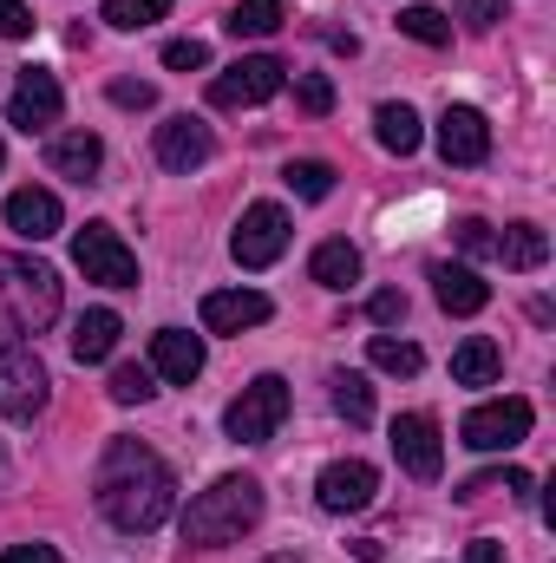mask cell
I'll list each match as a JSON object with an SVG mask.
<instances>
[{
	"label": "cell",
	"mask_w": 556,
	"mask_h": 563,
	"mask_svg": "<svg viewBox=\"0 0 556 563\" xmlns=\"http://www.w3.org/2000/svg\"><path fill=\"white\" fill-rule=\"evenodd\" d=\"M46 400H53L46 361L26 341H7L0 347V420H33V413H46Z\"/></svg>",
	"instance_id": "277c9868"
},
{
	"label": "cell",
	"mask_w": 556,
	"mask_h": 563,
	"mask_svg": "<svg viewBox=\"0 0 556 563\" xmlns=\"http://www.w3.org/2000/svg\"><path fill=\"white\" fill-rule=\"evenodd\" d=\"M308 276L321 282V288H354V282H360V250H354L347 236H334V243H321V250L308 256Z\"/></svg>",
	"instance_id": "603a6c76"
},
{
	"label": "cell",
	"mask_w": 556,
	"mask_h": 563,
	"mask_svg": "<svg viewBox=\"0 0 556 563\" xmlns=\"http://www.w3.org/2000/svg\"><path fill=\"white\" fill-rule=\"evenodd\" d=\"M59 106H66L59 79H53L46 66H26V73H20V86H13V106H7V119H13L20 132H46V125L59 119Z\"/></svg>",
	"instance_id": "4fadbf2b"
},
{
	"label": "cell",
	"mask_w": 556,
	"mask_h": 563,
	"mask_svg": "<svg viewBox=\"0 0 556 563\" xmlns=\"http://www.w3.org/2000/svg\"><path fill=\"white\" fill-rule=\"evenodd\" d=\"M393 459H400L413 478H438V465H445L438 420H425V413H400V420H393Z\"/></svg>",
	"instance_id": "9a60e30c"
},
{
	"label": "cell",
	"mask_w": 556,
	"mask_h": 563,
	"mask_svg": "<svg viewBox=\"0 0 556 563\" xmlns=\"http://www.w3.org/2000/svg\"><path fill=\"white\" fill-rule=\"evenodd\" d=\"M281 250H288V210L281 203H249L236 236H230L236 269H269V263H281Z\"/></svg>",
	"instance_id": "9c48e42d"
},
{
	"label": "cell",
	"mask_w": 556,
	"mask_h": 563,
	"mask_svg": "<svg viewBox=\"0 0 556 563\" xmlns=\"http://www.w3.org/2000/svg\"><path fill=\"white\" fill-rule=\"evenodd\" d=\"M504 269H518V276H531V269H544L551 263V236L537 230V223H511L504 236H498V250H491Z\"/></svg>",
	"instance_id": "ffe728a7"
},
{
	"label": "cell",
	"mask_w": 556,
	"mask_h": 563,
	"mask_svg": "<svg viewBox=\"0 0 556 563\" xmlns=\"http://www.w3.org/2000/svg\"><path fill=\"white\" fill-rule=\"evenodd\" d=\"M256 525H263V485H256L249 472H223L210 492H197V498L184 505V538L203 544V551L236 544V538L256 531Z\"/></svg>",
	"instance_id": "7a4b0ae2"
},
{
	"label": "cell",
	"mask_w": 556,
	"mask_h": 563,
	"mask_svg": "<svg viewBox=\"0 0 556 563\" xmlns=\"http://www.w3.org/2000/svg\"><path fill=\"white\" fill-rule=\"evenodd\" d=\"M46 164H53L59 177H73V184H86V177L105 164V144L92 139V132H59V139L46 144Z\"/></svg>",
	"instance_id": "d6986e66"
},
{
	"label": "cell",
	"mask_w": 556,
	"mask_h": 563,
	"mask_svg": "<svg viewBox=\"0 0 556 563\" xmlns=\"http://www.w3.org/2000/svg\"><path fill=\"white\" fill-rule=\"evenodd\" d=\"M59 223H66V210H59V197H53V190L26 184V190H13V197H7V230H13V236L46 243V236H59Z\"/></svg>",
	"instance_id": "e0dca14e"
},
{
	"label": "cell",
	"mask_w": 556,
	"mask_h": 563,
	"mask_svg": "<svg viewBox=\"0 0 556 563\" xmlns=\"http://www.w3.org/2000/svg\"><path fill=\"white\" fill-rule=\"evenodd\" d=\"M210 151H216V132L203 119H190V112L157 125V164L164 170H197V164H210Z\"/></svg>",
	"instance_id": "5bb4252c"
},
{
	"label": "cell",
	"mask_w": 556,
	"mask_h": 563,
	"mask_svg": "<svg viewBox=\"0 0 556 563\" xmlns=\"http://www.w3.org/2000/svg\"><path fill=\"white\" fill-rule=\"evenodd\" d=\"M0 164H7V151H0Z\"/></svg>",
	"instance_id": "b9f144b4"
},
{
	"label": "cell",
	"mask_w": 556,
	"mask_h": 563,
	"mask_svg": "<svg viewBox=\"0 0 556 563\" xmlns=\"http://www.w3.org/2000/svg\"><path fill=\"white\" fill-rule=\"evenodd\" d=\"M164 66H170V73H203V66H210V46H203V40H170V46H164Z\"/></svg>",
	"instance_id": "d6a6232c"
},
{
	"label": "cell",
	"mask_w": 556,
	"mask_h": 563,
	"mask_svg": "<svg viewBox=\"0 0 556 563\" xmlns=\"http://www.w3.org/2000/svg\"><path fill=\"white\" fill-rule=\"evenodd\" d=\"M73 263L86 269V282H99V288H138V256L125 250V236L112 223H86L73 236Z\"/></svg>",
	"instance_id": "8992f818"
},
{
	"label": "cell",
	"mask_w": 556,
	"mask_h": 563,
	"mask_svg": "<svg viewBox=\"0 0 556 563\" xmlns=\"http://www.w3.org/2000/svg\"><path fill=\"white\" fill-rule=\"evenodd\" d=\"M374 492H380V472H374L367 459H334V465H321V478H314V498H321V511H334V518L367 511Z\"/></svg>",
	"instance_id": "30bf717a"
},
{
	"label": "cell",
	"mask_w": 556,
	"mask_h": 563,
	"mask_svg": "<svg viewBox=\"0 0 556 563\" xmlns=\"http://www.w3.org/2000/svg\"><path fill=\"white\" fill-rule=\"evenodd\" d=\"M458 20H465L471 33H491V26L504 20V0H458Z\"/></svg>",
	"instance_id": "e575fe53"
},
{
	"label": "cell",
	"mask_w": 556,
	"mask_h": 563,
	"mask_svg": "<svg viewBox=\"0 0 556 563\" xmlns=\"http://www.w3.org/2000/svg\"><path fill=\"white\" fill-rule=\"evenodd\" d=\"M465 563H504V544H491V538H471Z\"/></svg>",
	"instance_id": "60d3db41"
},
{
	"label": "cell",
	"mask_w": 556,
	"mask_h": 563,
	"mask_svg": "<svg viewBox=\"0 0 556 563\" xmlns=\"http://www.w3.org/2000/svg\"><path fill=\"white\" fill-rule=\"evenodd\" d=\"M281 177H288V190H294V197H308V203L334 197V164H321V157H294Z\"/></svg>",
	"instance_id": "83f0119b"
},
{
	"label": "cell",
	"mask_w": 556,
	"mask_h": 563,
	"mask_svg": "<svg viewBox=\"0 0 556 563\" xmlns=\"http://www.w3.org/2000/svg\"><path fill=\"white\" fill-rule=\"evenodd\" d=\"M223 26H230L236 40H269V33L281 26V0H236Z\"/></svg>",
	"instance_id": "d4e9b609"
},
{
	"label": "cell",
	"mask_w": 556,
	"mask_h": 563,
	"mask_svg": "<svg viewBox=\"0 0 556 563\" xmlns=\"http://www.w3.org/2000/svg\"><path fill=\"white\" fill-rule=\"evenodd\" d=\"M438 157L458 164V170H471V164L491 157V125H485L478 106H445V119H438Z\"/></svg>",
	"instance_id": "8fae6325"
},
{
	"label": "cell",
	"mask_w": 556,
	"mask_h": 563,
	"mask_svg": "<svg viewBox=\"0 0 556 563\" xmlns=\"http://www.w3.org/2000/svg\"><path fill=\"white\" fill-rule=\"evenodd\" d=\"M334 413L347 426L374 420V387H367V374H334Z\"/></svg>",
	"instance_id": "484cf974"
},
{
	"label": "cell",
	"mask_w": 556,
	"mask_h": 563,
	"mask_svg": "<svg viewBox=\"0 0 556 563\" xmlns=\"http://www.w3.org/2000/svg\"><path fill=\"white\" fill-rule=\"evenodd\" d=\"M33 33V13L20 0H0V40H26Z\"/></svg>",
	"instance_id": "f35d334b"
},
{
	"label": "cell",
	"mask_w": 556,
	"mask_h": 563,
	"mask_svg": "<svg viewBox=\"0 0 556 563\" xmlns=\"http://www.w3.org/2000/svg\"><path fill=\"white\" fill-rule=\"evenodd\" d=\"M432 295H438L445 314H478L491 301V282H478V269H465V263H438L432 269Z\"/></svg>",
	"instance_id": "ac0fdd59"
},
{
	"label": "cell",
	"mask_w": 556,
	"mask_h": 563,
	"mask_svg": "<svg viewBox=\"0 0 556 563\" xmlns=\"http://www.w3.org/2000/svg\"><path fill=\"white\" fill-rule=\"evenodd\" d=\"M0 563H66V558H59L53 544H7V551H0Z\"/></svg>",
	"instance_id": "ab89813d"
},
{
	"label": "cell",
	"mask_w": 556,
	"mask_h": 563,
	"mask_svg": "<svg viewBox=\"0 0 556 563\" xmlns=\"http://www.w3.org/2000/svg\"><path fill=\"white\" fill-rule=\"evenodd\" d=\"M281 420H288V380H281V374H263V380H249V387L230 400L223 432H230L236 445H263V439H276Z\"/></svg>",
	"instance_id": "5b68a950"
},
{
	"label": "cell",
	"mask_w": 556,
	"mask_h": 563,
	"mask_svg": "<svg viewBox=\"0 0 556 563\" xmlns=\"http://www.w3.org/2000/svg\"><path fill=\"white\" fill-rule=\"evenodd\" d=\"M112 106H125V112H151L157 92H151L144 79H112Z\"/></svg>",
	"instance_id": "d590c367"
},
{
	"label": "cell",
	"mask_w": 556,
	"mask_h": 563,
	"mask_svg": "<svg viewBox=\"0 0 556 563\" xmlns=\"http://www.w3.org/2000/svg\"><path fill=\"white\" fill-rule=\"evenodd\" d=\"M92 492H99V511L112 518V531H125V538H151L177 511V478L144 439H112L105 445V459L92 472Z\"/></svg>",
	"instance_id": "6da1fadb"
},
{
	"label": "cell",
	"mask_w": 556,
	"mask_h": 563,
	"mask_svg": "<svg viewBox=\"0 0 556 563\" xmlns=\"http://www.w3.org/2000/svg\"><path fill=\"white\" fill-rule=\"evenodd\" d=\"M294 99H301V112H314V119H327V112H334V79H321V73H308V79L294 86Z\"/></svg>",
	"instance_id": "836d02e7"
},
{
	"label": "cell",
	"mask_w": 556,
	"mask_h": 563,
	"mask_svg": "<svg viewBox=\"0 0 556 563\" xmlns=\"http://www.w3.org/2000/svg\"><path fill=\"white\" fill-rule=\"evenodd\" d=\"M164 13H170V0H105V26H119V33L157 26Z\"/></svg>",
	"instance_id": "f1b7e54d"
},
{
	"label": "cell",
	"mask_w": 556,
	"mask_h": 563,
	"mask_svg": "<svg viewBox=\"0 0 556 563\" xmlns=\"http://www.w3.org/2000/svg\"><path fill=\"white\" fill-rule=\"evenodd\" d=\"M367 314H374L380 328H400V321H407V295H400V288H380V295L367 301Z\"/></svg>",
	"instance_id": "74e56055"
},
{
	"label": "cell",
	"mask_w": 556,
	"mask_h": 563,
	"mask_svg": "<svg viewBox=\"0 0 556 563\" xmlns=\"http://www.w3.org/2000/svg\"><path fill=\"white\" fill-rule=\"evenodd\" d=\"M281 86H288V66H281L276 53H256V59H236L230 73H216V79H210V106H223V112L269 106Z\"/></svg>",
	"instance_id": "52a82bcc"
},
{
	"label": "cell",
	"mask_w": 556,
	"mask_h": 563,
	"mask_svg": "<svg viewBox=\"0 0 556 563\" xmlns=\"http://www.w3.org/2000/svg\"><path fill=\"white\" fill-rule=\"evenodd\" d=\"M498 485L524 498L537 478H531V472H518V465H498V472H478V478H465V485H458V498H478V492H498Z\"/></svg>",
	"instance_id": "1f68e13d"
},
{
	"label": "cell",
	"mask_w": 556,
	"mask_h": 563,
	"mask_svg": "<svg viewBox=\"0 0 556 563\" xmlns=\"http://www.w3.org/2000/svg\"><path fill=\"white\" fill-rule=\"evenodd\" d=\"M400 33L419 40V46H445V40H452V20H445L438 7H407V13H400Z\"/></svg>",
	"instance_id": "4dcf8cb0"
},
{
	"label": "cell",
	"mask_w": 556,
	"mask_h": 563,
	"mask_svg": "<svg viewBox=\"0 0 556 563\" xmlns=\"http://www.w3.org/2000/svg\"><path fill=\"white\" fill-rule=\"evenodd\" d=\"M367 361H374L380 374H400V380L425 367V354H419L413 341H393V334H374V341H367Z\"/></svg>",
	"instance_id": "4316f807"
},
{
	"label": "cell",
	"mask_w": 556,
	"mask_h": 563,
	"mask_svg": "<svg viewBox=\"0 0 556 563\" xmlns=\"http://www.w3.org/2000/svg\"><path fill=\"white\" fill-rule=\"evenodd\" d=\"M119 407H144L151 394H157V374L151 367H138V361H125V367H112V387H105Z\"/></svg>",
	"instance_id": "f546056e"
},
{
	"label": "cell",
	"mask_w": 556,
	"mask_h": 563,
	"mask_svg": "<svg viewBox=\"0 0 556 563\" xmlns=\"http://www.w3.org/2000/svg\"><path fill=\"white\" fill-rule=\"evenodd\" d=\"M269 314H276V301L263 288H216V295H203V328L210 334H249Z\"/></svg>",
	"instance_id": "7c38bea8"
},
{
	"label": "cell",
	"mask_w": 556,
	"mask_h": 563,
	"mask_svg": "<svg viewBox=\"0 0 556 563\" xmlns=\"http://www.w3.org/2000/svg\"><path fill=\"white\" fill-rule=\"evenodd\" d=\"M119 314L112 308H92V314H79V328H73V354H79V367H99V361H112V347H119Z\"/></svg>",
	"instance_id": "44dd1931"
},
{
	"label": "cell",
	"mask_w": 556,
	"mask_h": 563,
	"mask_svg": "<svg viewBox=\"0 0 556 563\" xmlns=\"http://www.w3.org/2000/svg\"><path fill=\"white\" fill-rule=\"evenodd\" d=\"M531 400H485V407H471L465 426H458V439L471 445V452H518L524 439H531Z\"/></svg>",
	"instance_id": "ba28073f"
},
{
	"label": "cell",
	"mask_w": 556,
	"mask_h": 563,
	"mask_svg": "<svg viewBox=\"0 0 556 563\" xmlns=\"http://www.w3.org/2000/svg\"><path fill=\"white\" fill-rule=\"evenodd\" d=\"M458 250H465V256H491V250H498V236H491V223H478V217H465V223H458Z\"/></svg>",
	"instance_id": "8d00e7d4"
},
{
	"label": "cell",
	"mask_w": 556,
	"mask_h": 563,
	"mask_svg": "<svg viewBox=\"0 0 556 563\" xmlns=\"http://www.w3.org/2000/svg\"><path fill=\"white\" fill-rule=\"evenodd\" d=\"M374 139L387 144L393 157H413L419 139H425V132H419V112H413V106H393V99H387V106L374 112Z\"/></svg>",
	"instance_id": "cb8c5ba5"
},
{
	"label": "cell",
	"mask_w": 556,
	"mask_h": 563,
	"mask_svg": "<svg viewBox=\"0 0 556 563\" xmlns=\"http://www.w3.org/2000/svg\"><path fill=\"white\" fill-rule=\"evenodd\" d=\"M504 374V354H498V341H485V334H471L458 354H452V380L458 387H491Z\"/></svg>",
	"instance_id": "7402d4cb"
},
{
	"label": "cell",
	"mask_w": 556,
	"mask_h": 563,
	"mask_svg": "<svg viewBox=\"0 0 556 563\" xmlns=\"http://www.w3.org/2000/svg\"><path fill=\"white\" fill-rule=\"evenodd\" d=\"M53 321H59V276L33 256L0 250V334L20 341V334H46Z\"/></svg>",
	"instance_id": "3957f363"
},
{
	"label": "cell",
	"mask_w": 556,
	"mask_h": 563,
	"mask_svg": "<svg viewBox=\"0 0 556 563\" xmlns=\"http://www.w3.org/2000/svg\"><path fill=\"white\" fill-rule=\"evenodd\" d=\"M151 374L170 380V387H190L203 374V341L190 328H157L151 334Z\"/></svg>",
	"instance_id": "2e32d148"
}]
</instances>
